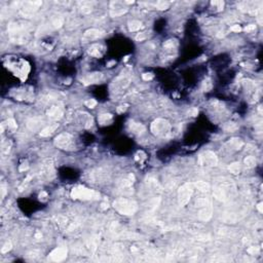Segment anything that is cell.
Instances as JSON below:
<instances>
[{
	"label": "cell",
	"instance_id": "1",
	"mask_svg": "<svg viewBox=\"0 0 263 263\" xmlns=\"http://www.w3.org/2000/svg\"><path fill=\"white\" fill-rule=\"evenodd\" d=\"M114 208L118 211L119 213L124 215H133L137 210V205L136 203L132 200H126V198H119L114 202Z\"/></svg>",
	"mask_w": 263,
	"mask_h": 263
},
{
	"label": "cell",
	"instance_id": "2",
	"mask_svg": "<svg viewBox=\"0 0 263 263\" xmlns=\"http://www.w3.org/2000/svg\"><path fill=\"white\" fill-rule=\"evenodd\" d=\"M95 191H92L90 189H87V188H75L72 192V195L76 198H83V200H91L92 197L95 196Z\"/></svg>",
	"mask_w": 263,
	"mask_h": 263
},
{
	"label": "cell",
	"instance_id": "3",
	"mask_svg": "<svg viewBox=\"0 0 263 263\" xmlns=\"http://www.w3.org/2000/svg\"><path fill=\"white\" fill-rule=\"evenodd\" d=\"M56 145L59 146L62 149H66V148L71 147L72 145V138L70 135L68 134H62L59 137L56 138Z\"/></svg>",
	"mask_w": 263,
	"mask_h": 263
},
{
	"label": "cell",
	"instance_id": "4",
	"mask_svg": "<svg viewBox=\"0 0 263 263\" xmlns=\"http://www.w3.org/2000/svg\"><path fill=\"white\" fill-rule=\"evenodd\" d=\"M169 129H170V126H169L168 122L165 120H161V119H158V120L154 121L152 124V131L154 133H156L157 135L168 133Z\"/></svg>",
	"mask_w": 263,
	"mask_h": 263
},
{
	"label": "cell",
	"instance_id": "5",
	"mask_svg": "<svg viewBox=\"0 0 263 263\" xmlns=\"http://www.w3.org/2000/svg\"><path fill=\"white\" fill-rule=\"evenodd\" d=\"M191 185L189 184H185L184 186H182V188H180V203L182 205H185V204L189 200L190 195H191Z\"/></svg>",
	"mask_w": 263,
	"mask_h": 263
},
{
	"label": "cell",
	"instance_id": "6",
	"mask_svg": "<svg viewBox=\"0 0 263 263\" xmlns=\"http://www.w3.org/2000/svg\"><path fill=\"white\" fill-rule=\"evenodd\" d=\"M66 255H67L66 249L59 248V249H56L55 251H53V253L50 254V257L53 258L55 261H61L66 257Z\"/></svg>",
	"mask_w": 263,
	"mask_h": 263
},
{
	"label": "cell",
	"instance_id": "7",
	"mask_svg": "<svg viewBox=\"0 0 263 263\" xmlns=\"http://www.w3.org/2000/svg\"><path fill=\"white\" fill-rule=\"evenodd\" d=\"M61 115H62V110L59 107H57V106L52 107L50 109V111H48V116H50L52 118L57 119L59 117H61Z\"/></svg>",
	"mask_w": 263,
	"mask_h": 263
},
{
	"label": "cell",
	"instance_id": "8",
	"mask_svg": "<svg viewBox=\"0 0 263 263\" xmlns=\"http://www.w3.org/2000/svg\"><path fill=\"white\" fill-rule=\"evenodd\" d=\"M101 35H102V33H101L99 30H95V29H92L90 30V31L85 32V34H84V37L85 38H87L89 40H92V39H95V38H98V37H100Z\"/></svg>",
	"mask_w": 263,
	"mask_h": 263
},
{
	"label": "cell",
	"instance_id": "9",
	"mask_svg": "<svg viewBox=\"0 0 263 263\" xmlns=\"http://www.w3.org/2000/svg\"><path fill=\"white\" fill-rule=\"evenodd\" d=\"M58 128V124H54V126H48L46 129L42 130L41 132V136H43V137H46V136H50V134H53L54 132H55V130Z\"/></svg>",
	"mask_w": 263,
	"mask_h": 263
},
{
	"label": "cell",
	"instance_id": "10",
	"mask_svg": "<svg viewBox=\"0 0 263 263\" xmlns=\"http://www.w3.org/2000/svg\"><path fill=\"white\" fill-rule=\"evenodd\" d=\"M140 26H141V23H140V22H137V21L132 22L131 25H130V30H131V31H136V30L139 29Z\"/></svg>",
	"mask_w": 263,
	"mask_h": 263
},
{
	"label": "cell",
	"instance_id": "11",
	"mask_svg": "<svg viewBox=\"0 0 263 263\" xmlns=\"http://www.w3.org/2000/svg\"><path fill=\"white\" fill-rule=\"evenodd\" d=\"M196 186L200 188V190H204V191H206V190L209 189V185L207 184V183H205V182H198L196 184Z\"/></svg>",
	"mask_w": 263,
	"mask_h": 263
},
{
	"label": "cell",
	"instance_id": "12",
	"mask_svg": "<svg viewBox=\"0 0 263 263\" xmlns=\"http://www.w3.org/2000/svg\"><path fill=\"white\" fill-rule=\"evenodd\" d=\"M230 171L232 172V173H234V174H237V173H239V163H233V165H231L230 166Z\"/></svg>",
	"mask_w": 263,
	"mask_h": 263
},
{
	"label": "cell",
	"instance_id": "13",
	"mask_svg": "<svg viewBox=\"0 0 263 263\" xmlns=\"http://www.w3.org/2000/svg\"><path fill=\"white\" fill-rule=\"evenodd\" d=\"M109 118H111V115L110 114H103V115L100 116V118H99V120L102 122V124H104V122H106V121L108 120Z\"/></svg>",
	"mask_w": 263,
	"mask_h": 263
},
{
	"label": "cell",
	"instance_id": "14",
	"mask_svg": "<svg viewBox=\"0 0 263 263\" xmlns=\"http://www.w3.org/2000/svg\"><path fill=\"white\" fill-rule=\"evenodd\" d=\"M96 104H97V102H96L95 100H90V101H87V102H85V105L90 108H94L96 106Z\"/></svg>",
	"mask_w": 263,
	"mask_h": 263
},
{
	"label": "cell",
	"instance_id": "15",
	"mask_svg": "<svg viewBox=\"0 0 263 263\" xmlns=\"http://www.w3.org/2000/svg\"><path fill=\"white\" fill-rule=\"evenodd\" d=\"M245 163H247L248 166H253V165H255V159L253 157H248V158H246Z\"/></svg>",
	"mask_w": 263,
	"mask_h": 263
},
{
	"label": "cell",
	"instance_id": "16",
	"mask_svg": "<svg viewBox=\"0 0 263 263\" xmlns=\"http://www.w3.org/2000/svg\"><path fill=\"white\" fill-rule=\"evenodd\" d=\"M152 75L150 73H145L144 75H143V78L145 79V80H150V79H152Z\"/></svg>",
	"mask_w": 263,
	"mask_h": 263
},
{
	"label": "cell",
	"instance_id": "17",
	"mask_svg": "<svg viewBox=\"0 0 263 263\" xmlns=\"http://www.w3.org/2000/svg\"><path fill=\"white\" fill-rule=\"evenodd\" d=\"M231 30L232 31H235V32H239L241 31V27H239V25H235V26L231 27Z\"/></svg>",
	"mask_w": 263,
	"mask_h": 263
},
{
	"label": "cell",
	"instance_id": "18",
	"mask_svg": "<svg viewBox=\"0 0 263 263\" xmlns=\"http://www.w3.org/2000/svg\"><path fill=\"white\" fill-rule=\"evenodd\" d=\"M11 244H6V248H3L2 252L4 253V252H6V250H7V249H11Z\"/></svg>",
	"mask_w": 263,
	"mask_h": 263
}]
</instances>
